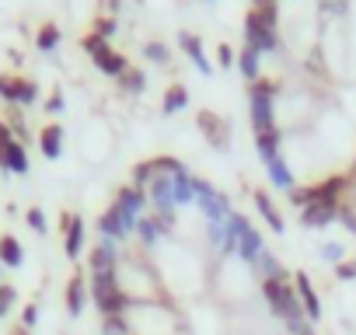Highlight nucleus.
<instances>
[{"label": "nucleus", "mask_w": 356, "mask_h": 335, "mask_svg": "<svg viewBox=\"0 0 356 335\" xmlns=\"http://www.w3.org/2000/svg\"><path fill=\"white\" fill-rule=\"evenodd\" d=\"M255 143L262 150L266 161H276V147H280V129L269 126V129H255Z\"/></svg>", "instance_id": "nucleus-11"}, {"label": "nucleus", "mask_w": 356, "mask_h": 335, "mask_svg": "<svg viewBox=\"0 0 356 335\" xmlns=\"http://www.w3.org/2000/svg\"><path fill=\"white\" fill-rule=\"evenodd\" d=\"M39 98V88L32 81H18V105H32Z\"/></svg>", "instance_id": "nucleus-25"}, {"label": "nucleus", "mask_w": 356, "mask_h": 335, "mask_svg": "<svg viewBox=\"0 0 356 335\" xmlns=\"http://www.w3.org/2000/svg\"><path fill=\"white\" fill-rule=\"evenodd\" d=\"M105 335H129V328H126V318H122V314H112V318H105Z\"/></svg>", "instance_id": "nucleus-26"}, {"label": "nucleus", "mask_w": 356, "mask_h": 335, "mask_svg": "<svg viewBox=\"0 0 356 335\" xmlns=\"http://www.w3.org/2000/svg\"><path fill=\"white\" fill-rule=\"evenodd\" d=\"M29 224H32L35 231H46V217H42V210H29Z\"/></svg>", "instance_id": "nucleus-34"}, {"label": "nucleus", "mask_w": 356, "mask_h": 335, "mask_svg": "<svg viewBox=\"0 0 356 335\" xmlns=\"http://www.w3.org/2000/svg\"><path fill=\"white\" fill-rule=\"evenodd\" d=\"M15 335H29V328H18V332H15Z\"/></svg>", "instance_id": "nucleus-38"}, {"label": "nucleus", "mask_w": 356, "mask_h": 335, "mask_svg": "<svg viewBox=\"0 0 356 335\" xmlns=\"http://www.w3.org/2000/svg\"><path fill=\"white\" fill-rule=\"evenodd\" d=\"M342 179L335 175V179H328V182H321V186H314V189H300V193H293V203L297 206H339V193H342Z\"/></svg>", "instance_id": "nucleus-3"}, {"label": "nucleus", "mask_w": 356, "mask_h": 335, "mask_svg": "<svg viewBox=\"0 0 356 335\" xmlns=\"http://www.w3.org/2000/svg\"><path fill=\"white\" fill-rule=\"evenodd\" d=\"M147 56L157 60V63H164V60H168V49H164L161 42H150V46H147Z\"/></svg>", "instance_id": "nucleus-32"}, {"label": "nucleus", "mask_w": 356, "mask_h": 335, "mask_svg": "<svg viewBox=\"0 0 356 335\" xmlns=\"http://www.w3.org/2000/svg\"><path fill=\"white\" fill-rule=\"evenodd\" d=\"M245 35H248L252 49H273L276 46V28L266 25L255 11H248V18H245Z\"/></svg>", "instance_id": "nucleus-5"}, {"label": "nucleus", "mask_w": 356, "mask_h": 335, "mask_svg": "<svg viewBox=\"0 0 356 335\" xmlns=\"http://www.w3.org/2000/svg\"><path fill=\"white\" fill-rule=\"evenodd\" d=\"M46 108H49V112H60V108H63V95L56 91V95H53V98L46 101Z\"/></svg>", "instance_id": "nucleus-36"}, {"label": "nucleus", "mask_w": 356, "mask_h": 335, "mask_svg": "<svg viewBox=\"0 0 356 335\" xmlns=\"http://www.w3.org/2000/svg\"><path fill=\"white\" fill-rule=\"evenodd\" d=\"M339 276H342V279H353V276H356V265H353V262H342V265H339Z\"/></svg>", "instance_id": "nucleus-37"}, {"label": "nucleus", "mask_w": 356, "mask_h": 335, "mask_svg": "<svg viewBox=\"0 0 356 335\" xmlns=\"http://www.w3.org/2000/svg\"><path fill=\"white\" fill-rule=\"evenodd\" d=\"M39 140H42V154H46V157H60V147H63V129H60V122L42 126Z\"/></svg>", "instance_id": "nucleus-9"}, {"label": "nucleus", "mask_w": 356, "mask_h": 335, "mask_svg": "<svg viewBox=\"0 0 356 335\" xmlns=\"http://www.w3.org/2000/svg\"><path fill=\"white\" fill-rule=\"evenodd\" d=\"M255 206H259V213L269 220V227H273V231H283V217L276 213V206H273V199H269L266 193H255Z\"/></svg>", "instance_id": "nucleus-14"}, {"label": "nucleus", "mask_w": 356, "mask_h": 335, "mask_svg": "<svg viewBox=\"0 0 356 335\" xmlns=\"http://www.w3.org/2000/svg\"><path fill=\"white\" fill-rule=\"evenodd\" d=\"M91 293H95V304H98V311H102L105 318L122 314L126 304H129L126 290H122L119 279H115V272H95V279H91Z\"/></svg>", "instance_id": "nucleus-2"}, {"label": "nucleus", "mask_w": 356, "mask_h": 335, "mask_svg": "<svg viewBox=\"0 0 356 335\" xmlns=\"http://www.w3.org/2000/svg\"><path fill=\"white\" fill-rule=\"evenodd\" d=\"M182 49L196 60V67H200V70H210V63L203 60V42H200L196 35H189V32H186V35H182Z\"/></svg>", "instance_id": "nucleus-20"}, {"label": "nucleus", "mask_w": 356, "mask_h": 335, "mask_svg": "<svg viewBox=\"0 0 356 335\" xmlns=\"http://www.w3.org/2000/svg\"><path fill=\"white\" fill-rule=\"evenodd\" d=\"M67 307H70V314H81L84 311V276L81 272H74V279L67 286Z\"/></svg>", "instance_id": "nucleus-13"}, {"label": "nucleus", "mask_w": 356, "mask_h": 335, "mask_svg": "<svg viewBox=\"0 0 356 335\" xmlns=\"http://www.w3.org/2000/svg\"><path fill=\"white\" fill-rule=\"evenodd\" d=\"M15 286H0V314H8V307L15 304Z\"/></svg>", "instance_id": "nucleus-31"}, {"label": "nucleus", "mask_w": 356, "mask_h": 335, "mask_svg": "<svg viewBox=\"0 0 356 335\" xmlns=\"http://www.w3.org/2000/svg\"><path fill=\"white\" fill-rule=\"evenodd\" d=\"M95 63H98V70H105V74H115V77H122L126 70H129V63H126V56L122 53H115V49H102L98 56H95Z\"/></svg>", "instance_id": "nucleus-8"}, {"label": "nucleus", "mask_w": 356, "mask_h": 335, "mask_svg": "<svg viewBox=\"0 0 356 335\" xmlns=\"http://www.w3.org/2000/svg\"><path fill=\"white\" fill-rule=\"evenodd\" d=\"M95 35H102V39L115 35V22H112V18H98V22H95Z\"/></svg>", "instance_id": "nucleus-30"}, {"label": "nucleus", "mask_w": 356, "mask_h": 335, "mask_svg": "<svg viewBox=\"0 0 356 335\" xmlns=\"http://www.w3.org/2000/svg\"><path fill=\"white\" fill-rule=\"evenodd\" d=\"M335 213H339V206H307L304 210V224L307 227H325Z\"/></svg>", "instance_id": "nucleus-15"}, {"label": "nucleus", "mask_w": 356, "mask_h": 335, "mask_svg": "<svg viewBox=\"0 0 356 335\" xmlns=\"http://www.w3.org/2000/svg\"><path fill=\"white\" fill-rule=\"evenodd\" d=\"M126 224H129V217H126L119 206H112V210L102 217V231H105V234H122V231H126Z\"/></svg>", "instance_id": "nucleus-18"}, {"label": "nucleus", "mask_w": 356, "mask_h": 335, "mask_svg": "<svg viewBox=\"0 0 356 335\" xmlns=\"http://www.w3.org/2000/svg\"><path fill=\"white\" fill-rule=\"evenodd\" d=\"M217 60H220V67H231V63H234V49H231L227 42H220V49H217Z\"/></svg>", "instance_id": "nucleus-33"}, {"label": "nucleus", "mask_w": 356, "mask_h": 335, "mask_svg": "<svg viewBox=\"0 0 356 335\" xmlns=\"http://www.w3.org/2000/svg\"><path fill=\"white\" fill-rule=\"evenodd\" d=\"M262 293H266V300H269L273 314L286 318V325H293V321L307 318V314H304V307H300L297 290H293V286H286V276H266V279H262Z\"/></svg>", "instance_id": "nucleus-1"}, {"label": "nucleus", "mask_w": 356, "mask_h": 335, "mask_svg": "<svg viewBox=\"0 0 356 335\" xmlns=\"http://www.w3.org/2000/svg\"><path fill=\"white\" fill-rule=\"evenodd\" d=\"M196 122H200V129H203V136L217 147V150H224L227 147V136H231V126L217 115V112H210V108H203L200 115H196Z\"/></svg>", "instance_id": "nucleus-6"}, {"label": "nucleus", "mask_w": 356, "mask_h": 335, "mask_svg": "<svg viewBox=\"0 0 356 335\" xmlns=\"http://www.w3.org/2000/svg\"><path fill=\"white\" fill-rule=\"evenodd\" d=\"M119 84L126 88V91H143V70H136V67H129L122 77H119Z\"/></svg>", "instance_id": "nucleus-23"}, {"label": "nucleus", "mask_w": 356, "mask_h": 335, "mask_svg": "<svg viewBox=\"0 0 356 335\" xmlns=\"http://www.w3.org/2000/svg\"><path fill=\"white\" fill-rule=\"evenodd\" d=\"M269 168H273V182L276 186H290V172H286L283 161H269Z\"/></svg>", "instance_id": "nucleus-27"}, {"label": "nucleus", "mask_w": 356, "mask_h": 335, "mask_svg": "<svg viewBox=\"0 0 356 335\" xmlns=\"http://www.w3.org/2000/svg\"><path fill=\"white\" fill-rule=\"evenodd\" d=\"M133 179H136V189H140L143 182H150V179H154V164H150V161H147V164H136V168H133Z\"/></svg>", "instance_id": "nucleus-28"}, {"label": "nucleus", "mask_w": 356, "mask_h": 335, "mask_svg": "<svg viewBox=\"0 0 356 335\" xmlns=\"http://www.w3.org/2000/svg\"><path fill=\"white\" fill-rule=\"evenodd\" d=\"M81 46H84V49H88V53H91V56H98V53H102V49H105V39H102V35H95V32H91V35H84V39H81Z\"/></svg>", "instance_id": "nucleus-29"}, {"label": "nucleus", "mask_w": 356, "mask_h": 335, "mask_svg": "<svg viewBox=\"0 0 356 335\" xmlns=\"http://www.w3.org/2000/svg\"><path fill=\"white\" fill-rule=\"evenodd\" d=\"M0 164L8 168V172H18V175H25L29 172V161H25V150H22V143L11 136V129L0 122Z\"/></svg>", "instance_id": "nucleus-4"}, {"label": "nucleus", "mask_w": 356, "mask_h": 335, "mask_svg": "<svg viewBox=\"0 0 356 335\" xmlns=\"http://www.w3.org/2000/svg\"><path fill=\"white\" fill-rule=\"evenodd\" d=\"M140 203H143V189H136V186H133V189H122V193H119V199H115V206H119L126 217H129Z\"/></svg>", "instance_id": "nucleus-19"}, {"label": "nucleus", "mask_w": 356, "mask_h": 335, "mask_svg": "<svg viewBox=\"0 0 356 335\" xmlns=\"http://www.w3.org/2000/svg\"><path fill=\"white\" fill-rule=\"evenodd\" d=\"M67 255L77 259L81 255V245H84V220L81 217H67Z\"/></svg>", "instance_id": "nucleus-10"}, {"label": "nucleus", "mask_w": 356, "mask_h": 335, "mask_svg": "<svg viewBox=\"0 0 356 335\" xmlns=\"http://www.w3.org/2000/svg\"><path fill=\"white\" fill-rule=\"evenodd\" d=\"M18 81L22 77H0V98H8V101H18Z\"/></svg>", "instance_id": "nucleus-24"}, {"label": "nucleus", "mask_w": 356, "mask_h": 335, "mask_svg": "<svg viewBox=\"0 0 356 335\" xmlns=\"http://www.w3.org/2000/svg\"><path fill=\"white\" fill-rule=\"evenodd\" d=\"M0 262L4 265H22V245L15 234H0Z\"/></svg>", "instance_id": "nucleus-12"}, {"label": "nucleus", "mask_w": 356, "mask_h": 335, "mask_svg": "<svg viewBox=\"0 0 356 335\" xmlns=\"http://www.w3.org/2000/svg\"><path fill=\"white\" fill-rule=\"evenodd\" d=\"M35 318H39V311H35V307L29 304V307H25V314H22V321H25V328H32V325H35Z\"/></svg>", "instance_id": "nucleus-35"}, {"label": "nucleus", "mask_w": 356, "mask_h": 335, "mask_svg": "<svg viewBox=\"0 0 356 335\" xmlns=\"http://www.w3.org/2000/svg\"><path fill=\"white\" fill-rule=\"evenodd\" d=\"M238 63H241V74H245L248 81H255V74H259V49H252V46H248V49L241 53V60H238Z\"/></svg>", "instance_id": "nucleus-21"}, {"label": "nucleus", "mask_w": 356, "mask_h": 335, "mask_svg": "<svg viewBox=\"0 0 356 335\" xmlns=\"http://www.w3.org/2000/svg\"><path fill=\"white\" fill-rule=\"evenodd\" d=\"M91 269H95V272H115V252H112L108 245L95 248V252H91Z\"/></svg>", "instance_id": "nucleus-16"}, {"label": "nucleus", "mask_w": 356, "mask_h": 335, "mask_svg": "<svg viewBox=\"0 0 356 335\" xmlns=\"http://www.w3.org/2000/svg\"><path fill=\"white\" fill-rule=\"evenodd\" d=\"M186 105H189V91H186L182 84H175V88L164 91V112H168V115L178 112V108H186Z\"/></svg>", "instance_id": "nucleus-17"}, {"label": "nucleus", "mask_w": 356, "mask_h": 335, "mask_svg": "<svg viewBox=\"0 0 356 335\" xmlns=\"http://www.w3.org/2000/svg\"><path fill=\"white\" fill-rule=\"evenodd\" d=\"M293 290H297V297H300L304 314H307L311 321H318V318H321V300H318V293H314V286H311V279H307L304 272L293 276Z\"/></svg>", "instance_id": "nucleus-7"}, {"label": "nucleus", "mask_w": 356, "mask_h": 335, "mask_svg": "<svg viewBox=\"0 0 356 335\" xmlns=\"http://www.w3.org/2000/svg\"><path fill=\"white\" fill-rule=\"evenodd\" d=\"M56 42H60V28L56 25H42L39 28V49H56Z\"/></svg>", "instance_id": "nucleus-22"}]
</instances>
